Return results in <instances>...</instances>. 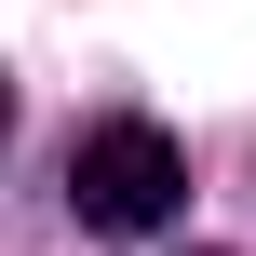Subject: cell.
I'll return each instance as SVG.
<instances>
[{
    "label": "cell",
    "mask_w": 256,
    "mask_h": 256,
    "mask_svg": "<svg viewBox=\"0 0 256 256\" xmlns=\"http://www.w3.org/2000/svg\"><path fill=\"white\" fill-rule=\"evenodd\" d=\"M189 256H230V243H189Z\"/></svg>",
    "instance_id": "3957f363"
},
{
    "label": "cell",
    "mask_w": 256,
    "mask_h": 256,
    "mask_svg": "<svg viewBox=\"0 0 256 256\" xmlns=\"http://www.w3.org/2000/svg\"><path fill=\"white\" fill-rule=\"evenodd\" d=\"M54 202H68L94 243H148V230H176V216H189V148H176L148 108H108V122H81V135H68Z\"/></svg>",
    "instance_id": "6da1fadb"
},
{
    "label": "cell",
    "mask_w": 256,
    "mask_h": 256,
    "mask_svg": "<svg viewBox=\"0 0 256 256\" xmlns=\"http://www.w3.org/2000/svg\"><path fill=\"white\" fill-rule=\"evenodd\" d=\"M0 135H14V81H0Z\"/></svg>",
    "instance_id": "7a4b0ae2"
}]
</instances>
